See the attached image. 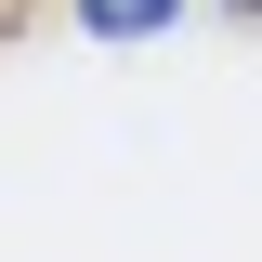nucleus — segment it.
I'll return each mask as SVG.
<instances>
[{"mask_svg":"<svg viewBox=\"0 0 262 262\" xmlns=\"http://www.w3.org/2000/svg\"><path fill=\"white\" fill-rule=\"evenodd\" d=\"M79 13H92V27H105V39H131V27H158L170 0H79Z\"/></svg>","mask_w":262,"mask_h":262,"instance_id":"f257e3e1","label":"nucleus"},{"mask_svg":"<svg viewBox=\"0 0 262 262\" xmlns=\"http://www.w3.org/2000/svg\"><path fill=\"white\" fill-rule=\"evenodd\" d=\"M236 13H262V0H236Z\"/></svg>","mask_w":262,"mask_h":262,"instance_id":"f03ea898","label":"nucleus"}]
</instances>
